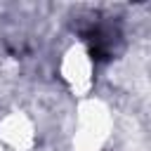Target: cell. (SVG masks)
I'll list each match as a JSON object with an SVG mask.
<instances>
[{
  "label": "cell",
  "mask_w": 151,
  "mask_h": 151,
  "mask_svg": "<svg viewBox=\"0 0 151 151\" xmlns=\"http://www.w3.org/2000/svg\"><path fill=\"white\" fill-rule=\"evenodd\" d=\"M0 144L9 151H31L35 146V123L24 111H9L0 118Z\"/></svg>",
  "instance_id": "3"
},
{
  "label": "cell",
  "mask_w": 151,
  "mask_h": 151,
  "mask_svg": "<svg viewBox=\"0 0 151 151\" xmlns=\"http://www.w3.org/2000/svg\"><path fill=\"white\" fill-rule=\"evenodd\" d=\"M0 151H9V149H5V146H2V144H0Z\"/></svg>",
  "instance_id": "4"
},
{
  "label": "cell",
  "mask_w": 151,
  "mask_h": 151,
  "mask_svg": "<svg viewBox=\"0 0 151 151\" xmlns=\"http://www.w3.org/2000/svg\"><path fill=\"white\" fill-rule=\"evenodd\" d=\"M59 73H61L64 83L68 85V90L78 99L90 97V90L94 83V66H92V57L85 50V45L73 42L64 52L61 64H59Z\"/></svg>",
  "instance_id": "2"
},
{
  "label": "cell",
  "mask_w": 151,
  "mask_h": 151,
  "mask_svg": "<svg viewBox=\"0 0 151 151\" xmlns=\"http://www.w3.org/2000/svg\"><path fill=\"white\" fill-rule=\"evenodd\" d=\"M113 134L111 106L99 97H83L76 109L73 151H101Z\"/></svg>",
  "instance_id": "1"
}]
</instances>
